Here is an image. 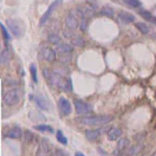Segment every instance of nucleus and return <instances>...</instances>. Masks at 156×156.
<instances>
[{
  "label": "nucleus",
  "instance_id": "obj_1",
  "mask_svg": "<svg viewBox=\"0 0 156 156\" xmlns=\"http://www.w3.org/2000/svg\"><path fill=\"white\" fill-rule=\"evenodd\" d=\"M114 120L112 115H90V117H81L77 119L80 124L87 125V126H102L108 124Z\"/></svg>",
  "mask_w": 156,
  "mask_h": 156
},
{
  "label": "nucleus",
  "instance_id": "obj_2",
  "mask_svg": "<svg viewBox=\"0 0 156 156\" xmlns=\"http://www.w3.org/2000/svg\"><path fill=\"white\" fill-rule=\"evenodd\" d=\"M43 74H44L45 79L48 81L49 84H51L52 87H57V89H62L65 79L59 73H57L55 71H51V70H49V69H45L44 71H43Z\"/></svg>",
  "mask_w": 156,
  "mask_h": 156
},
{
  "label": "nucleus",
  "instance_id": "obj_3",
  "mask_svg": "<svg viewBox=\"0 0 156 156\" xmlns=\"http://www.w3.org/2000/svg\"><path fill=\"white\" fill-rule=\"evenodd\" d=\"M74 105H75V109L76 112L79 115H87L93 112V107L92 105L89 104L87 102H83L82 100L76 99L74 100Z\"/></svg>",
  "mask_w": 156,
  "mask_h": 156
},
{
  "label": "nucleus",
  "instance_id": "obj_4",
  "mask_svg": "<svg viewBox=\"0 0 156 156\" xmlns=\"http://www.w3.org/2000/svg\"><path fill=\"white\" fill-rule=\"evenodd\" d=\"M6 25H7V28L9 29V31H11L16 37H20L22 36V34H23V28H22V26L19 24V22L17 21V20L7 19Z\"/></svg>",
  "mask_w": 156,
  "mask_h": 156
},
{
  "label": "nucleus",
  "instance_id": "obj_5",
  "mask_svg": "<svg viewBox=\"0 0 156 156\" xmlns=\"http://www.w3.org/2000/svg\"><path fill=\"white\" fill-rule=\"evenodd\" d=\"M20 100V95L17 90H12L3 96V102L9 106L16 105Z\"/></svg>",
  "mask_w": 156,
  "mask_h": 156
},
{
  "label": "nucleus",
  "instance_id": "obj_6",
  "mask_svg": "<svg viewBox=\"0 0 156 156\" xmlns=\"http://www.w3.org/2000/svg\"><path fill=\"white\" fill-rule=\"evenodd\" d=\"M62 0H54V1L50 4L48 9H47V11L45 12V14L42 16L41 21H40V25H44L47 21H48V19L50 18V16H51V14L53 12V11L62 4Z\"/></svg>",
  "mask_w": 156,
  "mask_h": 156
},
{
  "label": "nucleus",
  "instance_id": "obj_7",
  "mask_svg": "<svg viewBox=\"0 0 156 156\" xmlns=\"http://www.w3.org/2000/svg\"><path fill=\"white\" fill-rule=\"evenodd\" d=\"M42 58L45 59L48 62H53L56 59V53L53 49L49 48V47H43L41 50Z\"/></svg>",
  "mask_w": 156,
  "mask_h": 156
},
{
  "label": "nucleus",
  "instance_id": "obj_8",
  "mask_svg": "<svg viewBox=\"0 0 156 156\" xmlns=\"http://www.w3.org/2000/svg\"><path fill=\"white\" fill-rule=\"evenodd\" d=\"M58 108L60 112H62V114L66 115H70L72 112V107H71V104H70L69 100L64 97H60L58 99Z\"/></svg>",
  "mask_w": 156,
  "mask_h": 156
},
{
  "label": "nucleus",
  "instance_id": "obj_9",
  "mask_svg": "<svg viewBox=\"0 0 156 156\" xmlns=\"http://www.w3.org/2000/svg\"><path fill=\"white\" fill-rule=\"evenodd\" d=\"M65 23H66L67 28L71 29V30H75V29H77L78 27H79V21H78V19L72 14L68 15Z\"/></svg>",
  "mask_w": 156,
  "mask_h": 156
},
{
  "label": "nucleus",
  "instance_id": "obj_10",
  "mask_svg": "<svg viewBox=\"0 0 156 156\" xmlns=\"http://www.w3.org/2000/svg\"><path fill=\"white\" fill-rule=\"evenodd\" d=\"M102 135V129H87L85 131V137L90 142H95Z\"/></svg>",
  "mask_w": 156,
  "mask_h": 156
},
{
  "label": "nucleus",
  "instance_id": "obj_11",
  "mask_svg": "<svg viewBox=\"0 0 156 156\" xmlns=\"http://www.w3.org/2000/svg\"><path fill=\"white\" fill-rule=\"evenodd\" d=\"M122 135V130L118 127H112L107 131V137L109 140H117Z\"/></svg>",
  "mask_w": 156,
  "mask_h": 156
},
{
  "label": "nucleus",
  "instance_id": "obj_12",
  "mask_svg": "<svg viewBox=\"0 0 156 156\" xmlns=\"http://www.w3.org/2000/svg\"><path fill=\"white\" fill-rule=\"evenodd\" d=\"M56 51L58 53H72L73 52V46H71L70 44H67V43H59L56 46Z\"/></svg>",
  "mask_w": 156,
  "mask_h": 156
},
{
  "label": "nucleus",
  "instance_id": "obj_13",
  "mask_svg": "<svg viewBox=\"0 0 156 156\" xmlns=\"http://www.w3.org/2000/svg\"><path fill=\"white\" fill-rule=\"evenodd\" d=\"M119 18L122 20L123 22H125V23H132V22L135 21V17L133 16L132 14H130V12H119Z\"/></svg>",
  "mask_w": 156,
  "mask_h": 156
},
{
  "label": "nucleus",
  "instance_id": "obj_14",
  "mask_svg": "<svg viewBox=\"0 0 156 156\" xmlns=\"http://www.w3.org/2000/svg\"><path fill=\"white\" fill-rule=\"evenodd\" d=\"M129 140L128 138H121V140L118 142V145H117V152L118 154H120V153L124 152L125 150L128 148V146H129Z\"/></svg>",
  "mask_w": 156,
  "mask_h": 156
},
{
  "label": "nucleus",
  "instance_id": "obj_15",
  "mask_svg": "<svg viewBox=\"0 0 156 156\" xmlns=\"http://www.w3.org/2000/svg\"><path fill=\"white\" fill-rule=\"evenodd\" d=\"M49 146L47 144L45 140H43V142L40 144V147H39V151H37V156H48L49 154Z\"/></svg>",
  "mask_w": 156,
  "mask_h": 156
},
{
  "label": "nucleus",
  "instance_id": "obj_16",
  "mask_svg": "<svg viewBox=\"0 0 156 156\" xmlns=\"http://www.w3.org/2000/svg\"><path fill=\"white\" fill-rule=\"evenodd\" d=\"M22 135V131L19 127H14L12 129H9L7 133L5 134L6 137H9V138H20Z\"/></svg>",
  "mask_w": 156,
  "mask_h": 156
},
{
  "label": "nucleus",
  "instance_id": "obj_17",
  "mask_svg": "<svg viewBox=\"0 0 156 156\" xmlns=\"http://www.w3.org/2000/svg\"><path fill=\"white\" fill-rule=\"evenodd\" d=\"M34 99H36L34 101H36L37 106L40 108L45 109V110L49 109V104H48V102H47V100H45L44 98H42V97H37V96H34Z\"/></svg>",
  "mask_w": 156,
  "mask_h": 156
},
{
  "label": "nucleus",
  "instance_id": "obj_18",
  "mask_svg": "<svg viewBox=\"0 0 156 156\" xmlns=\"http://www.w3.org/2000/svg\"><path fill=\"white\" fill-rule=\"evenodd\" d=\"M100 15H101V16H104V17H114L115 11L112 7L105 5V6H103L101 9V11H100Z\"/></svg>",
  "mask_w": 156,
  "mask_h": 156
},
{
  "label": "nucleus",
  "instance_id": "obj_19",
  "mask_svg": "<svg viewBox=\"0 0 156 156\" xmlns=\"http://www.w3.org/2000/svg\"><path fill=\"white\" fill-rule=\"evenodd\" d=\"M144 148V146L142 144H136L134 146H132L131 148H130V150L128 151V155L129 156H136L138 153L142 151V149Z\"/></svg>",
  "mask_w": 156,
  "mask_h": 156
},
{
  "label": "nucleus",
  "instance_id": "obj_20",
  "mask_svg": "<svg viewBox=\"0 0 156 156\" xmlns=\"http://www.w3.org/2000/svg\"><path fill=\"white\" fill-rule=\"evenodd\" d=\"M47 40H48V42L52 43V44H56V45H58L59 43L62 42V37H60L56 32L50 34L49 36L47 37Z\"/></svg>",
  "mask_w": 156,
  "mask_h": 156
},
{
  "label": "nucleus",
  "instance_id": "obj_21",
  "mask_svg": "<svg viewBox=\"0 0 156 156\" xmlns=\"http://www.w3.org/2000/svg\"><path fill=\"white\" fill-rule=\"evenodd\" d=\"M135 27L138 29V31H140L142 34H147L150 32V28L149 26H148L146 23H142V22H137V23H135Z\"/></svg>",
  "mask_w": 156,
  "mask_h": 156
},
{
  "label": "nucleus",
  "instance_id": "obj_22",
  "mask_svg": "<svg viewBox=\"0 0 156 156\" xmlns=\"http://www.w3.org/2000/svg\"><path fill=\"white\" fill-rule=\"evenodd\" d=\"M140 16H142L145 20H147V21H150V22H152V23H155V24H156V17L153 16L152 14H150L149 12L140 11Z\"/></svg>",
  "mask_w": 156,
  "mask_h": 156
},
{
  "label": "nucleus",
  "instance_id": "obj_23",
  "mask_svg": "<svg viewBox=\"0 0 156 156\" xmlns=\"http://www.w3.org/2000/svg\"><path fill=\"white\" fill-rule=\"evenodd\" d=\"M71 42H72V45L75 47H83L84 44H85V41L83 37H72L71 39Z\"/></svg>",
  "mask_w": 156,
  "mask_h": 156
},
{
  "label": "nucleus",
  "instance_id": "obj_24",
  "mask_svg": "<svg viewBox=\"0 0 156 156\" xmlns=\"http://www.w3.org/2000/svg\"><path fill=\"white\" fill-rule=\"evenodd\" d=\"M71 58H72L71 55L68 53H60V55L58 56V60L62 64H65V65L70 64V62H71Z\"/></svg>",
  "mask_w": 156,
  "mask_h": 156
},
{
  "label": "nucleus",
  "instance_id": "obj_25",
  "mask_svg": "<svg viewBox=\"0 0 156 156\" xmlns=\"http://www.w3.org/2000/svg\"><path fill=\"white\" fill-rule=\"evenodd\" d=\"M34 129L39 130V131H42V132H45V131L53 132V128L48 126V125H37V126H34Z\"/></svg>",
  "mask_w": 156,
  "mask_h": 156
},
{
  "label": "nucleus",
  "instance_id": "obj_26",
  "mask_svg": "<svg viewBox=\"0 0 156 156\" xmlns=\"http://www.w3.org/2000/svg\"><path fill=\"white\" fill-rule=\"evenodd\" d=\"M72 80L70 79V78H67V79H65V82H64V87H62V90H65L67 93H70L72 92Z\"/></svg>",
  "mask_w": 156,
  "mask_h": 156
},
{
  "label": "nucleus",
  "instance_id": "obj_27",
  "mask_svg": "<svg viewBox=\"0 0 156 156\" xmlns=\"http://www.w3.org/2000/svg\"><path fill=\"white\" fill-rule=\"evenodd\" d=\"M56 138H57V140L60 143V144H62V145H67L68 144V140H67V137L64 135V133H62L60 130H58L56 133Z\"/></svg>",
  "mask_w": 156,
  "mask_h": 156
},
{
  "label": "nucleus",
  "instance_id": "obj_28",
  "mask_svg": "<svg viewBox=\"0 0 156 156\" xmlns=\"http://www.w3.org/2000/svg\"><path fill=\"white\" fill-rule=\"evenodd\" d=\"M9 57H11V54H9V50L4 49L3 51L1 52V55H0V58H1V62H9Z\"/></svg>",
  "mask_w": 156,
  "mask_h": 156
},
{
  "label": "nucleus",
  "instance_id": "obj_29",
  "mask_svg": "<svg viewBox=\"0 0 156 156\" xmlns=\"http://www.w3.org/2000/svg\"><path fill=\"white\" fill-rule=\"evenodd\" d=\"M30 74H31L32 80L34 82H37V67L34 64L30 65Z\"/></svg>",
  "mask_w": 156,
  "mask_h": 156
},
{
  "label": "nucleus",
  "instance_id": "obj_30",
  "mask_svg": "<svg viewBox=\"0 0 156 156\" xmlns=\"http://www.w3.org/2000/svg\"><path fill=\"white\" fill-rule=\"evenodd\" d=\"M124 3H126L127 5L131 7H140L142 5L140 0H124Z\"/></svg>",
  "mask_w": 156,
  "mask_h": 156
},
{
  "label": "nucleus",
  "instance_id": "obj_31",
  "mask_svg": "<svg viewBox=\"0 0 156 156\" xmlns=\"http://www.w3.org/2000/svg\"><path fill=\"white\" fill-rule=\"evenodd\" d=\"M0 28L2 30V36H3L4 40H5V41H9V40H11V36H9V31H7L6 28L4 27V25L2 23H0Z\"/></svg>",
  "mask_w": 156,
  "mask_h": 156
},
{
  "label": "nucleus",
  "instance_id": "obj_32",
  "mask_svg": "<svg viewBox=\"0 0 156 156\" xmlns=\"http://www.w3.org/2000/svg\"><path fill=\"white\" fill-rule=\"evenodd\" d=\"M62 34H64L65 37H67V39H72V37H74V34H73V30L71 29H66L62 31Z\"/></svg>",
  "mask_w": 156,
  "mask_h": 156
},
{
  "label": "nucleus",
  "instance_id": "obj_33",
  "mask_svg": "<svg viewBox=\"0 0 156 156\" xmlns=\"http://www.w3.org/2000/svg\"><path fill=\"white\" fill-rule=\"evenodd\" d=\"M79 26L81 31H85V29L87 27V20H81V22L79 23Z\"/></svg>",
  "mask_w": 156,
  "mask_h": 156
},
{
  "label": "nucleus",
  "instance_id": "obj_34",
  "mask_svg": "<svg viewBox=\"0 0 156 156\" xmlns=\"http://www.w3.org/2000/svg\"><path fill=\"white\" fill-rule=\"evenodd\" d=\"M32 138H34V135L30 133V131L25 132V142H30Z\"/></svg>",
  "mask_w": 156,
  "mask_h": 156
},
{
  "label": "nucleus",
  "instance_id": "obj_35",
  "mask_svg": "<svg viewBox=\"0 0 156 156\" xmlns=\"http://www.w3.org/2000/svg\"><path fill=\"white\" fill-rule=\"evenodd\" d=\"M75 156H85L83 153H81V152H76L75 153Z\"/></svg>",
  "mask_w": 156,
  "mask_h": 156
},
{
  "label": "nucleus",
  "instance_id": "obj_36",
  "mask_svg": "<svg viewBox=\"0 0 156 156\" xmlns=\"http://www.w3.org/2000/svg\"><path fill=\"white\" fill-rule=\"evenodd\" d=\"M150 156H156V152H154V153H152V154H151Z\"/></svg>",
  "mask_w": 156,
  "mask_h": 156
},
{
  "label": "nucleus",
  "instance_id": "obj_37",
  "mask_svg": "<svg viewBox=\"0 0 156 156\" xmlns=\"http://www.w3.org/2000/svg\"><path fill=\"white\" fill-rule=\"evenodd\" d=\"M60 156H64V155H62V154H60Z\"/></svg>",
  "mask_w": 156,
  "mask_h": 156
},
{
  "label": "nucleus",
  "instance_id": "obj_38",
  "mask_svg": "<svg viewBox=\"0 0 156 156\" xmlns=\"http://www.w3.org/2000/svg\"><path fill=\"white\" fill-rule=\"evenodd\" d=\"M0 62H1V58H0Z\"/></svg>",
  "mask_w": 156,
  "mask_h": 156
}]
</instances>
